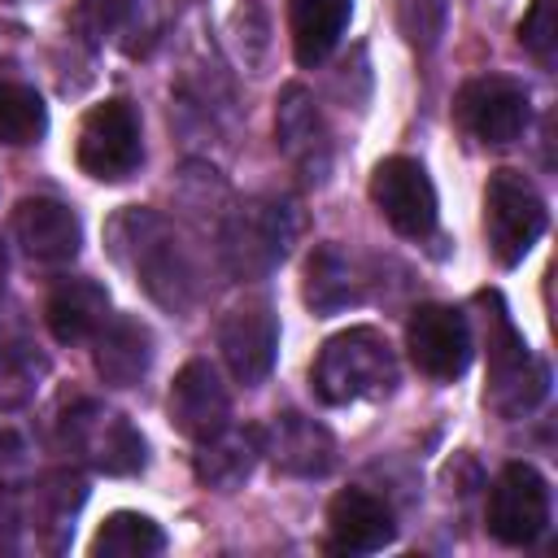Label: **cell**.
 <instances>
[{"instance_id": "obj_1", "label": "cell", "mask_w": 558, "mask_h": 558, "mask_svg": "<svg viewBox=\"0 0 558 558\" xmlns=\"http://www.w3.org/2000/svg\"><path fill=\"white\" fill-rule=\"evenodd\" d=\"M105 240H109V253L118 266H126L135 275V283H144V292L170 310V314H183L196 296V270H192V257L187 248L179 244L174 227L153 214V209H122L109 218L105 227Z\"/></svg>"}, {"instance_id": "obj_2", "label": "cell", "mask_w": 558, "mask_h": 558, "mask_svg": "<svg viewBox=\"0 0 558 558\" xmlns=\"http://www.w3.org/2000/svg\"><path fill=\"white\" fill-rule=\"evenodd\" d=\"M310 388L323 405H353V401L388 397L397 388V353L388 336L375 327H349L331 336L310 366Z\"/></svg>"}, {"instance_id": "obj_3", "label": "cell", "mask_w": 558, "mask_h": 558, "mask_svg": "<svg viewBox=\"0 0 558 558\" xmlns=\"http://www.w3.org/2000/svg\"><path fill=\"white\" fill-rule=\"evenodd\" d=\"M480 305L488 310L484 314V327H488V384H484V405H493L497 414L506 418H519L527 414L545 392H549V371L545 362H536L523 344V336L514 331L506 305L497 292H484Z\"/></svg>"}, {"instance_id": "obj_4", "label": "cell", "mask_w": 558, "mask_h": 558, "mask_svg": "<svg viewBox=\"0 0 558 558\" xmlns=\"http://www.w3.org/2000/svg\"><path fill=\"white\" fill-rule=\"evenodd\" d=\"M301 231V214L283 196H253L222 222V257L240 279L270 275Z\"/></svg>"}, {"instance_id": "obj_5", "label": "cell", "mask_w": 558, "mask_h": 558, "mask_svg": "<svg viewBox=\"0 0 558 558\" xmlns=\"http://www.w3.org/2000/svg\"><path fill=\"white\" fill-rule=\"evenodd\" d=\"M545 201L519 170H493L484 183V235L497 266H519L545 231Z\"/></svg>"}, {"instance_id": "obj_6", "label": "cell", "mask_w": 558, "mask_h": 558, "mask_svg": "<svg viewBox=\"0 0 558 558\" xmlns=\"http://www.w3.org/2000/svg\"><path fill=\"white\" fill-rule=\"evenodd\" d=\"M78 170L96 183H122L140 170L144 161V140H140V113L131 100L109 96L92 105L78 122V144H74Z\"/></svg>"}, {"instance_id": "obj_7", "label": "cell", "mask_w": 558, "mask_h": 558, "mask_svg": "<svg viewBox=\"0 0 558 558\" xmlns=\"http://www.w3.org/2000/svg\"><path fill=\"white\" fill-rule=\"evenodd\" d=\"M453 118L475 144L506 148L527 131L532 100H527V87L506 78V74H475V78H466L458 87Z\"/></svg>"}, {"instance_id": "obj_8", "label": "cell", "mask_w": 558, "mask_h": 558, "mask_svg": "<svg viewBox=\"0 0 558 558\" xmlns=\"http://www.w3.org/2000/svg\"><path fill=\"white\" fill-rule=\"evenodd\" d=\"M61 440L70 453H78L87 466L105 475H135L144 466V436L131 427L126 414L100 401H78L74 410H65Z\"/></svg>"}, {"instance_id": "obj_9", "label": "cell", "mask_w": 558, "mask_h": 558, "mask_svg": "<svg viewBox=\"0 0 558 558\" xmlns=\"http://www.w3.org/2000/svg\"><path fill=\"white\" fill-rule=\"evenodd\" d=\"M488 536L523 549L549 527V484L532 462H506L488 488Z\"/></svg>"}, {"instance_id": "obj_10", "label": "cell", "mask_w": 558, "mask_h": 558, "mask_svg": "<svg viewBox=\"0 0 558 558\" xmlns=\"http://www.w3.org/2000/svg\"><path fill=\"white\" fill-rule=\"evenodd\" d=\"M371 205L405 240L436 231V187L414 157H384L371 170Z\"/></svg>"}, {"instance_id": "obj_11", "label": "cell", "mask_w": 558, "mask_h": 558, "mask_svg": "<svg viewBox=\"0 0 558 558\" xmlns=\"http://www.w3.org/2000/svg\"><path fill=\"white\" fill-rule=\"evenodd\" d=\"M218 349L240 384H262L279 353V318L266 296H244L218 318Z\"/></svg>"}, {"instance_id": "obj_12", "label": "cell", "mask_w": 558, "mask_h": 558, "mask_svg": "<svg viewBox=\"0 0 558 558\" xmlns=\"http://www.w3.org/2000/svg\"><path fill=\"white\" fill-rule=\"evenodd\" d=\"M405 349L427 379L449 384L471 366V323L453 305H418L405 323Z\"/></svg>"}, {"instance_id": "obj_13", "label": "cell", "mask_w": 558, "mask_h": 558, "mask_svg": "<svg viewBox=\"0 0 558 558\" xmlns=\"http://www.w3.org/2000/svg\"><path fill=\"white\" fill-rule=\"evenodd\" d=\"M275 140L279 153L292 161V170L310 183H323L331 170V140L323 126V113L314 105V96L301 83H288L279 92V109H275Z\"/></svg>"}, {"instance_id": "obj_14", "label": "cell", "mask_w": 558, "mask_h": 558, "mask_svg": "<svg viewBox=\"0 0 558 558\" xmlns=\"http://www.w3.org/2000/svg\"><path fill=\"white\" fill-rule=\"evenodd\" d=\"M13 240L35 266H65L78 257L83 244V222L70 205L52 196H26L13 209Z\"/></svg>"}, {"instance_id": "obj_15", "label": "cell", "mask_w": 558, "mask_h": 558, "mask_svg": "<svg viewBox=\"0 0 558 558\" xmlns=\"http://www.w3.org/2000/svg\"><path fill=\"white\" fill-rule=\"evenodd\" d=\"M227 418H231V392H227V384L218 379V371H214L205 357L187 362V366L174 375V384H170V423H174L183 436L205 440V436H214L218 427H227Z\"/></svg>"}, {"instance_id": "obj_16", "label": "cell", "mask_w": 558, "mask_h": 558, "mask_svg": "<svg viewBox=\"0 0 558 558\" xmlns=\"http://www.w3.org/2000/svg\"><path fill=\"white\" fill-rule=\"evenodd\" d=\"M397 523L392 510L366 493V488H344L327 506V549L331 554H375L392 545Z\"/></svg>"}, {"instance_id": "obj_17", "label": "cell", "mask_w": 558, "mask_h": 558, "mask_svg": "<svg viewBox=\"0 0 558 558\" xmlns=\"http://www.w3.org/2000/svg\"><path fill=\"white\" fill-rule=\"evenodd\" d=\"M262 453L283 471V475H327L336 466V440L323 423L305 414H275L270 427H262Z\"/></svg>"}, {"instance_id": "obj_18", "label": "cell", "mask_w": 558, "mask_h": 558, "mask_svg": "<svg viewBox=\"0 0 558 558\" xmlns=\"http://www.w3.org/2000/svg\"><path fill=\"white\" fill-rule=\"evenodd\" d=\"M371 292L366 266L340 248V244H318L305 262V305L314 314H340L349 305H362Z\"/></svg>"}, {"instance_id": "obj_19", "label": "cell", "mask_w": 558, "mask_h": 558, "mask_svg": "<svg viewBox=\"0 0 558 558\" xmlns=\"http://www.w3.org/2000/svg\"><path fill=\"white\" fill-rule=\"evenodd\" d=\"M109 318V292L96 279H61L44 301V323L52 340L83 344L92 340Z\"/></svg>"}, {"instance_id": "obj_20", "label": "cell", "mask_w": 558, "mask_h": 558, "mask_svg": "<svg viewBox=\"0 0 558 558\" xmlns=\"http://www.w3.org/2000/svg\"><path fill=\"white\" fill-rule=\"evenodd\" d=\"M257 453H262V432L257 427H218L214 436L196 440V458H192V471L201 484L209 488H240L253 466H257Z\"/></svg>"}, {"instance_id": "obj_21", "label": "cell", "mask_w": 558, "mask_h": 558, "mask_svg": "<svg viewBox=\"0 0 558 558\" xmlns=\"http://www.w3.org/2000/svg\"><path fill=\"white\" fill-rule=\"evenodd\" d=\"M96 340V371H100V379L105 384H118V388H126V384H135L144 371H148V362H153V331L140 323V318H105V327L92 336Z\"/></svg>"}, {"instance_id": "obj_22", "label": "cell", "mask_w": 558, "mask_h": 558, "mask_svg": "<svg viewBox=\"0 0 558 558\" xmlns=\"http://www.w3.org/2000/svg\"><path fill=\"white\" fill-rule=\"evenodd\" d=\"M353 0H288V26H292V52L301 65H318L331 57L349 26Z\"/></svg>"}, {"instance_id": "obj_23", "label": "cell", "mask_w": 558, "mask_h": 558, "mask_svg": "<svg viewBox=\"0 0 558 558\" xmlns=\"http://www.w3.org/2000/svg\"><path fill=\"white\" fill-rule=\"evenodd\" d=\"M161 549H166V532L140 510H113L92 536V558H144Z\"/></svg>"}, {"instance_id": "obj_24", "label": "cell", "mask_w": 558, "mask_h": 558, "mask_svg": "<svg viewBox=\"0 0 558 558\" xmlns=\"http://www.w3.org/2000/svg\"><path fill=\"white\" fill-rule=\"evenodd\" d=\"M48 131V105L35 87L0 78V144H35Z\"/></svg>"}, {"instance_id": "obj_25", "label": "cell", "mask_w": 558, "mask_h": 558, "mask_svg": "<svg viewBox=\"0 0 558 558\" xmlns=\"http://www.w3.org/2000/svg\"><path fill=\"white\" fill-rule=\"evenodd\" d=\"M445 13L449 0H392V17L397 31L405 35V44H414L418 52H432L445 35Z\"/></svg>"}, {"instance_id": "obj_26", "label": "cell", "mask_w": 558, "mask_h": 558, "mask_svg": "<svg viewBox=\"0 0 558 558\" xmlns=\"http://www.w3.org/2000/svg\"><path fill=\"white\" fill-rule=\"evenodd\" d=\"M519 44L541 61L554 65L558 52V0H532L523 22H519Z\"/></svg>"}, {"instance_id": "obj_27", "label": "cell", "mask_w": 558, "mask_h": 558, "mask_svg": "<svg viewBox=\"0 0 558 558\" xmlns=\"http://www.w3.org/2000/svg\"><path fill=\"white\" fill-rule=\"evenodd\" d=\"M135 4H140V0H83V4H78V26H83L92 39H100V35H109L113 26H122Z\"/></svg>"}, {"instance_id": "obj_28", "label": "cell", "mask_w": 558, "mask_h": 558, "mask_svg": "<svg viewBox=\"0 0 558 558\" xmlns=\"http://www.w3.org/2000/svg\"><path fill=\"white\" fill-rule=\"evenodd\" d=\"M0 275H4V248H0Z\"/></svg>"}]
</instances>
